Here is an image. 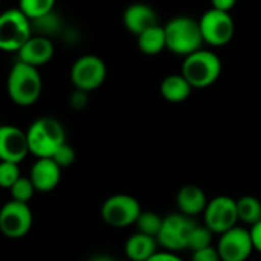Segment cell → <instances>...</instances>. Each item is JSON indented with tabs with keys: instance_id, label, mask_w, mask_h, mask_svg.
Listing matches in <instances>:
<instances>
[{
	"instance_id": "cell-1",
	"label": "cell",
	"mask_w": 261,
	"mask_h": 261,
	"mask_svg": "<svg viewBox=\"0 0 261 261\" xmlns=\"http://www.w3.org/2000/svg\"><path fill=\"white\" fill-rule=\"evenodd\" d=\"M41 76L38 73V67L26 64L23 61H17L8 75L6 89L12 102L17 106H32L41 93Z\"/></svg>"
},
{
	"instance_id": "cell-23",
	"label": "cell",
	"mask_w": 261,
	"mask_h": 261,
	"mask_svg": "<svg viewBox=\"0 0 261 261\" xmlns=\"http://www.w3.org/2000/svg\"><path fill=\"white\" fill-rule=\"evenodd\" d=\"M162 223H164V217H161L158 213L142 211L138 222H136V226H138L139 232H144V234H148V236H153L158 239V234L161 232Z\"/></svg>"
},
{
	"instance_id": "cell-21",
	"label": "cell",
	"mask_w": 261,
	"mask_h": 261,
	"mask_svg": "<svg viewBox=\"0 0 261 261\" xmlns=\"http://www.w3.org/2000/svg\"><path fill=\"white\" fill-rule=\"evenodd\" d=\"M239 222L245 225H255L261 220V202L254 196H243L237 199Z\"/></svg>"
},
{
	"instance_id": "cell-16",
	"label": "cell",
	"mask_w": 261,
	"mask_h": 261,
	"mask_svg": "<svg viewBox=\"0 0 261 261\" xmlns=\"http://www.w3.org/2000/svg\"><path fill=\"white\" fill-rule=\"evenodd\" d=\"M122 20H124L125 28L135 35H139L144 31L159 24L156 11L147 3L130 5L122 14Z\"/></svg>"
},
{
	"instance_id": "cell-11",
	"label": "cell",
	"mask_w": 261,
	"mask_h": 261,
	"mask_svg": "<svg viewBox=\"0 0 261 261\" xmlns=\"http://www.w3.org/2000/svg\"><path fill=\"white\" fill-rule=\"evenodd\" d=\"M217 251L222 261H248L252 251H255L251 229L234 226L229 231L220 234Z\"/></svg>"
},
{
	"instance_id": "cell-24",
	"label": "cell",
	"mask_w": 261,
	"mask_h": 261,
	"mask_svg": "<svg viewBox=\"0 0 261 261\" xmlns=\"http://www.w3.org/2000/svg\"><path fill=\"white\" fill-rule=\"evenodd\" d=\"M213 231L208 226H199L196 225L188 237V249L191 251H199L203 248L211 246L213 242Z\"/></svg>"
},
{
	"instance_id": "cell-13",
	"label": "cell",
	"mask_w": 261,
	"mask_h": 261,
	"mask_svg": "<svg viewBox=\"0 0 261 261\" xmlns=\"http://www.w3.org/2000/svg\"><path fill=\"white\" fill-rule=\"evenodd\" d=\"M29 141L28 133L15 125H3L0 128V159L6 162L20 164L28 154Z\"/></svg>"
},
{
	"instance_id": "cell-19",
	"label": "cell",
	"mask_w": 261,
	"mask_h": 261,
	"mask_svg": "<svg viewBox=\"0 0 261 261\" xmlns=\"http://www.w3.org/2000/svg\"><path fill=\"white\" fill-rule=\"evenodd\" d=\"M193 90V86L182 73H173L164 78L161 83V93L168 102L185 101Z\"/></svg>"
},
{
	"instance_id": "cell-27",
	"label": "cell",
	"mask_w": 261,
	"mask_h": 261,
	"mask_svg": "<svg viewBox=\"0 0 261 261\" xmlns=\"http://www.w3.org/2000/svg\"><path fill=\"white\" fill-rule=\"evenodd\" d=\"M52 159H54L61 168L70 167V165L75 162V150H73L67 142H64V144L55 151V154L52 156Z\"/></svg>"
},
{
	"instance_id": "cell-22",
	"label": "cell",
	"mask_w": 261,
	"mask_h": 261,
	"mask_svg": "<svg viewBox=\"0 0 261 261\" xmlns=\"http://www.w3.org/2000/svg\"><path fill=\"white\" fill-rule=\"evenodd\" d=\"M55 0H18V8L31 18L37 20L54 11Z\"/></svg>"
},
{
	"instance_id": "cell-6",
	"label": "cell",
	"mask_w": 261,
	"mask_h": 261,
	"mask_svg": "<svg viewBox=\"0 0 261 261\" xmlns=\"http://www.w3.org/2000/svg\"><path fill=\"white\" fill-rule=\"evenodd\" d=\"M141 213V203L136 197L128 194L110 196L104 200L101 206V217L104 223L116 229L136 225Z\"/></svg>"
},
{
	"instance_id": "cell-33",
	"label": "cell",
	"mask_w": 261,
	"mask_h": 261,
	"mask_svg": "<svg viewBox=\"0 0 261 261\" xmlns=\"http://www.w3.org/2000/svg\"><path fill=\"white\" fill-rule=\"evenodd\" d=\"M90 261H116V260H113V258H110V257H107V255H96V257H93Z\"/></svg>"
},
{
	"instance_id": "cell-15",
	"label": "cell",
	"mask_w": 261,
	"mask_h": 261,
	"mask_svg": "<svg viewBox=\"0 0 261 261\" xmlns=\"http://www.w3.org/2000/svg\"><path fill=\"white\" fill-rule=\"evenodd\" d=\"M18 61H23L26 64L40 67L46 63H49L54 57V43L49 40V37L44 35H32L17 52Z\"/></svg>"
},
{
	"instance_id": "cell-12",
	"label": "cell",
	"mask_w": 261,
	"mask_h": 261,
	"mask_svg": "<svg viewBox=\"0 0 261 261\" xmlns=\"http://www.w3.org/2000/svg\"><path fill=\"white\" fill-rule=\"evenodd\" d=\"M32 226V211L28 203L9 200L0 211V231L8 239L24 237Z\"/></svg>"
},
{
	"instance_id": "cell-7",
	"label": "cell",
	"mask_w": 261,
	"mask_h": 261,
	"mask_svg": "<svg viewBox=\"0 0 261 261\" xmlns=\"http://www.w3.org/2000/svg\"><path fill=\"white\" fill-rule=\"evenodd\" d=\"M194 226L196 223L191 220V217L182 213L168 214L167 217H164L161 232L158 234L159 246L171 252L188 249V237Z\"/></svg>"
},
{
	"instance_id": "cell-17",
	"label": "cell",
	"mask_w": 261,
	"mask_h": 261,
	"mask_svg": "<svg viewBox=\"0 0 261 261\" xmlns=\"http://www.w3.org/2000/svg\"><path fill=\"white\" fill-rule=\"evenodd\" d=\"M208 202L210 200L206 199L205 191L197 185H185L179 190V193L176 196V203H177L179 213H182L188 217L203 214Z\"/></svg>"
},
{
	"instance_id": "cell-3",
	"label": "cell",
	"mask_w": 261,
	"mask_h": 261,
	"mask_svg": "<svg viewBox=\"0 0 261 261\" xmlns=\"http://www.w3.org/2000/svg\"><path fill=\"white\" fill-rule=\"evenodd\" d=\"M167 34V49L176 55L188 57L190 54L202 49L205 43L200 23L191 17L180 15L174 17L165 24Z\"/></svg>"
},
{
	"instance_id": "cell-18",
	"label": "cell",
	"mask_w": 261,
	"mask_h": 261,
	"mask_svg": "<svg viewBox=\"0 0 261 261\" xmlns=\"http://www.w3.org/2000/svg\"><path fill=\"white\" fill-rule=\"evenodd\" d=\"M158 245L159 242L156 237L138 231L125 242V257L132 261H147L158 252Z\"/></svg>"
},
{
	"instance_id": "cell-9",
	"label": "cell",
	"mask_w": 261,
	"mask_h": 261,
	"mask_svg": "<svg viewBox=\"0 0 261 261\" xmlns=\"http://www.w3.org/2000/svg\"><path fill=\"white\" fill-rule=\"evenodd\" d=\"M205 43L210 46H223L234 37V20L229 12L220 9H208L199 20Z\"/></svg>"
},
{
	"instance_id": "cell-26",
	"label": "cell",
	"mask_w": 261,
	"mask_h": 261,
	"mask_svg": "<svg viewBox=\"0 0 261 261\" xmlns=\"http://www.w3.org/2000/svg\"><path fill=\"white\" fill-rule=\"evenodd\" d=\"M20 177L21 176H20L18 164L2 161V164H0V185L5 190H9Z\"/></svg>"
},
{
	"instance_id": "cell-10",
	"label": "cell",
	"mask_w": 261,
	"mask_h": 261,
	"mask_svg": "<svg viewBox=\"0 0 261 261\" xmlns=\"http://www.w3.org/2000/svg\"><path fill=\"white\" fill-rule=\"evenodd\" d=\"M107 75L106 63L96 55H83L80 57L72 69H70V80L75 89H81L86 92H92L98 89Z\"/></svg>"
},
{
	"instance_id": "cell-5",
	"label": "cell",
	"mask_w": 261,
	"mask_h": 261,
	"mask_svg": "<svg viewBox=\"0 0 261 261\" xmlns=\"http://www.w3.org/2000/svg\"><path fill=\"white\" fill-rule=\"evenodd\" d=\"M32 20L20 9H6L0 17V49L6 52H18L21 46L32 37Z\"/></svg>"
},
{
	"instance_id": "cell-29",
	"label": "cell",
	"mask_w": 261,
	"mask_h": 261,
	"mask_svg": "<svg viewBox=\"0 0 261 261\" xmlns=\"http://www.w3.org/2000/svg\"><path fill=\"white\" fill-rule=\"evenodd\" d=\"M87 93L86 90H81V89H75V92L70 95V106L73 109H78L81 110L86 104H87Z\"/></svg>"
},
{
	"instance_id": "cell-14",
	"label": "cell",
	"mask_w": 261,
	"mask_h": 261,
	"mask_svg": "<svg viewBox=\"0 0 261 261\" xmlns=\"http://www.w3.org/2000/svg\"><path fill=\"white\" fill-rule=\"evenodd\" d=\"M29 177L38 193H49L61 180V167L52 158H40L31 167Z\"/></svg>"
},
{
	"instance_id": "cell-4",
	"label": "cell",
	"mask_w": 261,
	"mask_h": 261,
	"mask_svg": "<svg viewBox=\"0 0 261 261\" xmlns=\"http://www.w3.org/2000/svg\"><path fill=\"white\" fill-rule=\"evenodd\" d=\"M222 72L220 58L205 49H199L185 57L182 64V75L188 80L193 89H205L213 86Z\"/></svg>"
},
{
	"instance_id": "cell-34",
	"label": "cell",
	"mask_w": 261,
	"mask_h": 261,
	"mask_svg": "<svg viewBox=\"0 0 261 261\" xmlns=\"http://www.w3.org/2000/svg\"><path fill=\"white\" fill-rule=\"evenodd\" d=\"M119 261H132V260H128V258H127V260H119Z\"/></svg>"
},
{
	"instance_id": "cell-31",
	"label": "cell",
	"mask_w": 261,
	"mask_h": 261,
	"mask_svg": "<svg viewBox=\"0 0 261 261\" xmlns=\"http://www.w3.org/2000/svg\"><path fill=\"white\" fill-rule=\"evenodd\" d=\"M251 236H252V242H254L255 251L261 254V220L258 223L251 226Z\"/></svg>"
},
{
	"instance_id": "cell-20",
	"label": "cell",
	"mask_w": 261,
	"mask_h": 261,
	"mask_svg": "<svg viewBox=\"0 0 261 261\" xmlns=\"http://www.w3.org/2000/svg\"><path fill=\"white\" fill-rule=\"evenodd\" d=\"M138 47L145 55H158L167 47L165 26H153L138 35Z\"/></svg>"
},
{
	"instance_id": "cell-25",
	"label": "cell",
	"mask_w": 261,
	"mask_h": 261,
	"mask_svg": "<svg viewBox=\"0 0 261 261\" xmlns=\"http://www.w3.org/2000/svg\"><path fill=\"white\" fill-rule=\"evenodd\" d=\"M35 187L31 180V177H20L11 188H9V193H11V197L12 200H17V202H23V203H28L32 197H34V193H35Z\"/></svg>"
},
{
	"instance_id": "cell-8",
	"label": "cell",
	"mask_w": 261,
	"mask_h": 261,
	"mask_svg": "<svg viewBox=\"0 0 261 261\" xmlns=\"http://www.w3.org/2000/svg\"><path fill=\"white\" fill-rule=\"evenodd\" d=\"M203 222L214 234H223L237 226V200L229 196L213 197L203 211Z\"/></svg>"
},
{
	"instance_id": "cell-28",
	"label": "cell",
	"mask_w": 261,
	"mask_h": 261,
	"mask_svg": "<svg viewBox=\"0 0 261 261\" xmlns=\"http://www.w3.org/2000/svg\"><path fill=\"white\" fill-rule=\"evenodd\" d=\"M191 261H222V258H220L217 248L208 246V248H203L199 251H193Z\"/></svg>"
},
{
	"instance_id": "cell-2",
	"label": "cell",
	"mask_w": 261,
	"mask_h": 261,
	"mask_svg": "<svg viewBox=\"0 0 261 261\" xmlns=\"http://www.w3.org/2000/svg\"><path fill=\"white\" fill-rule=\"evenodd\" d=\"M26 133L31 154H34L37 159L52 158L55 151L66 142V132L61 122L49 116L35 119Z\"/></svg>"
},
{
	"instance_id": "cell-32",
	"label": "cell",
	"mask_w": 261,
	"mask_h": 261,
	"mask_svg": "<svg viewBox=\"0 0 261 261\" xmlns=\"http://www.w3.org/2000/svg\"><path fill=\"white\" fill-rule=\"evenodd\" d=\"M237 0H211V5L214 9H220V11H226L229 12L234 6H236Z\"/></svg>"
},
{
	"instance_id": "cell-30",
	"label": "cell",
	"mask_w": 261,
	"mask_h": 261,
	"mask_svg": "<svg viewBox=\"0 0 261 261\" xmlns=\"http://www.w3.org/2000/svg\"><path fill=\"white\" fill-rule=\"evenodd\" d=\"M147 261H184L176 252L171 251H158L151 258Z\"/></svg>"
}]
</instances>
